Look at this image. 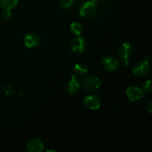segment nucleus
<instances>
[{
    "instance_id": "obj_1",
    "label": "nucleus",
    "mask_w": 152,
    "mask_h": 152,
    "mask_svg": "<svg viewBox=\"0 0 152 152\" xmlns=\"http://www.w3.org/2000/svg\"><path fill=\"white\" fill-rule=\"evenodd\" d=\"M97 11V6L93 1H88L83 4L80 7L79 13L82 17L84 18H91L95 16Z\"/></svg>"
},
{
    "instance_id": "obj_2",
    "label": "nucleus",
    "mask_w": 152,
    "mask_h": 152,
    "mask_svg": "<svg viewBox=\"0 0 152 152\" xmlns=\"http://www.w3.org/2000/svg\"><path fill=\"white\" fill-rule=\"evenodd\" d=\"M132 53V47L127 42H123L120 45L117 49V54L122 59V64L123 66L129 65V58Z\"/></svg>"
},
{
    "instance_id": "obj_3",
    "label": "nucleus",
    "mask_w": 152,
    "mask_h": 152,
    "mask_svg": "<svg viewBox=\"0 0 152 152\" xmlns=\"http://www.w3.org/2000/svg\"><path fill=\"white\" fill-rule=\"evenodd\" d=\"M150 58H145L144 60L138 62L133 68V73L137 77H145L150 71Z\"/></svg>"
},
{
    "instance_id": "obj_4",
    "label": "nucleus",
    "mask_w": 152,
    "mask_h": 152,
    "mask_svg": "<svg viewBox=\"0 0 152 152\" xmlns=\"http://www.w3.org/2000/svg\"><path fill=\"white\" fill-rule=\"evenodd\" d=\"M83 87L88 91H95L101 86V81L95 76H88L83 80Z\"/></svg>"
},
{
    "instance_id": "obj_5",
    "label": "nucleus",
    "mask_w": 152,
    "mask_h": 152,
    "mask_svg": "<svg viewBox=\"0 0 152 152\" xmlns=\"http://www.w3.org/2000/svg\"><path fill=\"white\" fill-rule=\"evenodd\" d=\"M126 96L132 102H137L143 97L144 92L137 86H129L126 89Z\"/></svg>"
},
{
    "instance_id": "obj_6",
    "label": "nucleus",
    "mask_w": 152,
    "mask_h": 152,
    "mask_svg": "<svg viewBox=\"0 0 152 152\" xmlns=\"http://www.w3.org/2000/svg\"><path fill=\"white\" fill-rule=\"evenodd\" d=\"M41 42V38L36 34H28L24 38V44L28 48H35L38 47Z\"/></svg>"
},
{
    "instance_id": "obj_7",
    "label": "nucleus",
    "mask_w": 152,
    "mask_h": 152,
    "mask_svg": "<svg viewBox=\"0 0 152 152\" xmlns=\"http://www.w3.org/2000/svg\"><path fill=\"white\" fill-rule=\"evenodd\" d=\"M85 40L84 39L80 37L74 38L70 43V48L71 50L77 54H81L85 50Z\"/></svg>"
},
{
    "instance_id": "obj_8",
    "label": "nucleus",
    "mask_w": 152,
    "mask_h": 152,
    "mask_svg": "<svg viewBox=\"0 0 152 152\" xmlns=\"http://www.w3.org/2000/svg\"><path fill=\"white\" fill-rule=\"evenodd\" d=\"M84 104L88 109L97 110L101 106V100L95 95H89L85 97Z\"/></svg>"
},
{
    "instance_id": "obj_9",
    "label": "nucleus",
    "mask_w": 152,
    "mask_h": 152,
    "mask_svg": "<svg viewBox=\"0 0 152 152\" xmlns=\"http://www.w3.org/2000/svg\"><path fill=\"white\" fill-rule=\"evenodd\" d=\"M101 64L103 68L108 71H116L119 67L118 60L116 59L115 58L110 57V56L102 58L101 60Z\"/></svg>"
},
{
    "instance_id": "obj_10",
    "label": "nucleus",
    "mask_w": 152,
    "mask_h": 152,
    "mask_svg": "<svg viewBox=\"0 0 152 152\" xmlns=\"http://www.w3.org/2000/svg\"><path fill=\"white\" fill-rule=\"evenodd\" d=\"M43 148L44 145L39 138H32L27 142V149L29 152H41Z\"/></svg>"
},
{
    "instance_id": "obj_11",
    "label": "nucleus",
    "mask_w": 152,
    "mask_h": 152,
    "mask_svg": "<svg viewBox=\"0 0 152 152\" xmlns=\"http://www.w3.org/2000/svg\"><path fill=\"white\" fill-rule=\"evenodd\" d=\"M80 86H81V84L79 82L77 77L75 75H72L71 80L68 82L66 86V91L70 94H74L78 91Z\"/></svg>"
},
{
    "instance_id": "obj_12",
    "label": "nucleus",
    "mask_w": 152,
    "mask_h": 152,
    "mask_svg": "<svg viewBox=\"0 0 152 152\" xmlns=\"http://www.w3.org/2000/svg\"><path fill=\"white\" fill-rule=\"evenodd\" d=\"M74 71L77 75L85 76L88 71V68L85 63L79 62V63L76 64L75 66H74Z\"/></svg>"
},
{
    "instance_id": "obj_13",
    "label": "nucleus",
    "mask_w": 152,
    "mask_h": 152,
    "mask_svg": "<svg viewBox=\"0 0 152 152\" xmlns=\"http://www.w3.org/2000/svg\"><path fill=\"white\" fill-rule=\"evenodd\" d=\"M18 4V0H0V6L2 9H10L16 7Z\"/></svg>"
},
{
    "instance_id": "obj_14",
    "label": "nucleus",
    "mask_w": 152,
    "mask_h": 152,
    "mask_svg": "<svg viewBox=\"0 0 152 152\" xmlns=\"http://www.w3.org/2000/svg\"><path fill=\"white\" fill-rule=\"evenodd\" d=\"M70 30L71 33L76 36H80L83 32V27L80 23L77 22H73L70 25Z\"/></svg>"
},
{
    "instance_id": "obj_15",
    "label": "nucleus",
    "mask_w": 152,
    "mask_h": 152,
    "mask_svg": "<svg viewBox=\"0 0 152 152\" xmlns=\"http://www.w3.org/2000/svg\"><path fill=\"white\" fill-rule=\"evenodd\" d=\"M13 92H14V88L10 84L5 85L1 88V93L4 94V95H7V96L11 95L13 94Z\"/></svg>"
},
{
    "instance_id": "obj_16",
    "label": "nucleus",
    "mask_w": 152,
    "mask_h": 152,
    "mask_svg": "<svg viewBox=\"0 0 152 152\" xmlns=\"http://www.w3.org/2000/svg\"><path fill=\"white\" fill-rule=\"evenodd\" d=\"M59 4L62 8L68 9L73 5L74 2V0H58Z\"/></svg>"
},
{
    "instance_id": "obj_17",
    "label": "nucleus",
    "mask_w": 152,
    "mask_h": 152,
    "mask_svg": "<svg viewBox=\"0 0 152 152\" xmlns=\"http://www.w3.org/2000/svg\"><path fill=\"white\" fill-rule=\"evenodd\" d=\"M152 90L151 87V81L150 80H146L142 83V91L144 93H150Z\"/></svg>"
},
{
    "instance_id": "obj_18",
    "label": "nucleus",
    "mask_w": 152,
    "mask_h": 152,
    "mask_svg": "<svg viewBox=\"0 0 152 152\" xmlns=\"http://www.w3.org/2000/svg\"><path fill=\"white\" fill-rule=\"evenodd\" d=\"M12 13L10 10L9 9H3V11L1 13V17L4 19V21H8L10 20V18H11Z\"/></svg>"
},
{
    "instance_id": "obj_19",
    "label": "nucleus",
    "mask_w": 152,
    "mask_h": 152,
    "mask_svg": "<svg viewBox=\"0 0 152 152\" xmlns=\"http://www.w3.org/2000/svg\"><path fill=\"white\" fill-rule=\"evenodd\" d=\"M18 96H19V97L25 98L27 96V94L25 91H19L18 92Z\"/></svg>"
},
{
    "instance_id": "obj_20",
    "label": "nucleus",
    "mask_w": 152,
    "mask_h": 152,
    "mask_svg": "<svg viewBox=\"0 0 152 152\" xmlns=\"http://www.w3.org/2000/svg\"><path fill=\"white\" fill-rule=\"evenodd\" d=\"M146 109H147V111H148V112L149 113V114H151V111H152V102L151 101H150V102L148 103V105H147V106H146Z\"/></svg>"
},
{
    "instance_id": "obj_21",
    "label": "nucleus",
    "mask_w": 152,
    "mask_h": 152,
    "mask_svg": "<svg viewBox=\"0 0 152 152\" xmlns=\"http://www.w3.org/2000/svg\"><path fill=\"white\" fill-rule=\"evenodd\" d=\"M91 1H99V0H91Z\"/></svg>"
}]
</instances>
